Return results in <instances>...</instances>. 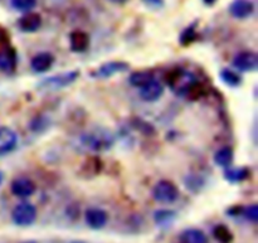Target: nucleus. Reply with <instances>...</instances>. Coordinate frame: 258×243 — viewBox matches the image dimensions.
<instances>
[{"instance_id": "b1692460", "label": "nucleus", "mask_w": 258, "mask_h": 243, "mask_svg": "<svg viewBox=\"0 0 258 243\" xmlns=\"http://www.w3.org/2000/svg\"><path fill=\"white\" fill-rule=\"evenodd\" d=\"M247 174L248 173H247L246 169H229L226 173V179H228L229 181H233V183H237V181L243 180L247 176Z\"/></svg>"}, {"instance_id": "5701e85b", "label": "nucleus", "mask_w": 258, "mask_h": 243, "mask_svg": "<svg viewBox=\"0 0 258 243\" xmlns=\"http://www.w3.org/2000/svg\"><path fill=\"white\" fill-rule=\"evenodd\" d=\"M12 7L19 12H30L37 5V0H10Z\"/></svg>"}, {"instance_id": "0eeeda50", "label": "nucleus", "mask_w": 258, "mask_h": 243, "mask_svg": "<svg viewBox=\"0 0 258 243\" xmlns=\"http://www.w3.org/2000/svg\"><path fill=\"white\" fill-rule=\"evenodd\" d=\"M86 223L92 229H101L107 224L108 214L107 212L101 208H90L86 211L85 214Z\"/></svg>"}, {"instance_id": "f3484780", "label": "nucleus", "mask_w": 258, "mask_h": 243, "mask_svg": "<svg viewBox=\"0 0 258 243\" xmlns=\"http://www.w3.org/2000/svg\"><path fill=\"white\" fill-rule=\"evenodd\" d=\"M181 243H208L206 233L198 228H189L185 229L180 234Z\"/></svg>"}, {"instance_id": "7ed1b4c3", "label": "nucleus", "mask_w": 258, "mask_h": 243, "mask_svg": "<svg viewBox=\"0 0 258 243\" xmlns=\"http://www.w3.org/2000/svg\"><path fill=\"white\" fill-rule=\"evenodd\" d=\"M80 73L78 71H71V72H63L57 76H52V77L45 78L44 81L39 83L38 88L44 91H55L59 88L67 87V86L72 85L76 80L78 78Z\"/></svg>"}, {"instance_id": "6e6552de", "label": "nucleus", "mask_w": 258, "mask_h": 243, "mask_svg": "<svg viewBox=\"0 0 258 243\" xmlns=\"http://www.w3.org/2000/svg\"><path fill=\"white\" fill-rule=\"evenodd\" d=\"M17 134L9 128H0V155H7L17 146Z\"/></svg>"}, {"instance_id": "f03ea898", "label": "nucleus", "mask_w": 258, "mask_h": 243, "mask_svg": "<svg viewBox=\"0 0 258 243\" xmlns=\"http://www.w3.org/2000/svg\"><path fill=\"white\" fill-rule=\"evenodd\" d=\"M196 76L186 71H175L173 75L169 77V85H170L171 90L176 93V95H189L191 90L196 87L197 85Z\"/></svg>"}, {"instance_id": "c756f323", "label": "nucleus", "mask_w": 258, "mask_h": 243, "mask_svg": "<svg viewBox=\"0 0 258 243\" xmlns=\"http://www.w3.org/2000/svg\"><path fill=\"white\" fill-rule=\"evenodd\" d=\"M3 179H4V176H3V173H2V171H0V184L3 183Z\"/></svg>"}, {"instance_id": "2f4dec72", "label": "nucleus", "mask_w": 258, "mask_h": 243, "mask_svg": "<svg viewBox=\"0 0 258 243\" xmlns=\"http://www.w3.org/2000/svg\"><path fill=\"white\" fill-rule=\"evenodd\" d=\"M24 243H35V242H24Z\"/></svg>"}, {"instance_id": "a211bd4d", "label": "nucleus", "mask_w": 258, "mask_h": 243, "mask_svg": "<svg viewBox=\"0 0 258 243\" xmlns=\"http://www.w3.org/2000/svg\"><path fill=\"white\" fill-rule=\"evenodd\" d=\"M154 80L153 73L150 72H144V71H140V72H135L130 76L128 81H130V85L134 86V87H144L145 85H148L149 82Z\"/></svg>"}, {"instance_id": "1a4fd4ad", "label": "nucleus", "mask_w": 258, "mask_h": 243, "mask_svg": "<svg viewBox=\"0 0 258 243\" xmlns=\"http://www.w3.org/2000/svg\"><path fill=\"white\" fill-rule=\"evenodd\" d=\"M254 10V5L251 0H234L229 7V13L237 19H246L251 17Z\"/></svg>"}, {"instance_id": "6ab92c4d", "label": "nucleus", "mask_w": 258, "mask_h": 243, "mask_svg": "<svg viewBox=\"0 0 258 243\" xmlns=\"http://www.w3.org/2000/svg\"><path fill=\"white\" fill-rule=\"evenodd\" d=\"M214 161H216L217 165L219 166H226L231 165L232 161H233V151L231 148H222L214 155Z\"/></svg>"}, {"instance_id": "bb28decb", "label": "nucleus", "mask_w": 258, "mask_h": 243, "mask_svg": "<svg viewBox=\"0 0 258 243\" xmlns=\"http://www.w3.org/2000/svg\"><path fill=\"white\" fill-rule=\"evenodd\" d=\"M229 216H239V214H243V208L242 207H234L228 211Z\"/></svg>"}, {"instance_id": "4468645a", "label": "nucleus", "mask_w": 258, "mask_h": 243, "mask_svg": "<svg viewBox=\"0 0 258 243\" xmlns=\"http://www.w3.org/2000/svg\"><path fill=\"white\" fill-rule=\"evenodd\" d=\"M53 62H54L53 55L50 53L43 52L33 57L32 62H30V67H32V70L35 73H43L50 70V67L53 66Z\"/></svg>"}, {"instance_id": "39448f33", "label": "nucleus", "mask_w": 258, "mask_h": 243, "mask_svg": "<svg viewBox=\"0 0 258 243\" xmlns=\"http://www.w3.org/2000/svg\"><path fill=\"white\" fill-rule=\"evenodd\" d=\"M153 197L160 203H174L179 197V189L169 180H161L154 187Z\"/></svg>"}, {"instance_id": "c85d7f7f", "label": "nucleus", "mask_w": 258, "mask_h": 243, "mask_svg": "<svg viewBox=\"0 0 258 243\" xmlns=\"http://www.w3.org/2000/svg\"><path fill=\"white\" fill-rule=\"evenodd\" d=\"M204 2H206L207 4H213V3L216 2V0H204Z\"/></svg>"}, {"instance_id": "9d476101", "label": "nucleus", "mask_w": 258, "mask_h": 243, "mask_svg": "<svg viewBox=\"0 0 258 243\" xmlns=\"http://www.w3.org/2000/svg\"><path fill=\"white\" fill-rule=\"evenodd\" d=\"M12 193L19 198H28L35 192V186L30 179L18 178L12 183Z\"/></svg>"}, {"instance_id": "4be33fe9", "label": "nucleus", "mask_w": 258, "mask_h": 243, "mask_svg": "<svg viewBox=\"0 0 258 243\" xmlns=\"http://www.w3.org/2000/svg\"><path fill=\"white\" fill-rule=\"evenodd\" d=\"M221 77L222 80L224 81V83H227L228 86H233V87H236V86H238L239 83H241V76L231 70L222 71Z\"/></svg>"}, {"instance_id": "20e7f679", "label": "nucleus", "mask_w": 258, "mask_h": 243, "mask_svg": "<svg viewBox=\"0 0 258 243\" xmlns=\"http://www.w3.org/2000/svg\"><path fill=\"white\" fill-rule=\"evenodd\" d=\"M12 219L19 227L32 226L37 219V209L33 204L23 202V203L14 207L12 212Z\"/></svg>"}, {"instance_id": "7c9ffc66", "label": "nucleus", "mask_w": 258, "mask_h": 243, "mask_svg": "<svg viewBox=\"0 0 258 243\" xmlns=\"http://www.w3.org/2000/svg\"><path fill=\"white\" fill-rule=\"evenodd\" d=\"M72 243H85V242H81V241H77V242H72Z\"/></svg>"}, {"instance_id": "f8f14e48", "label": "nucleus", "mask_w": 258, "mask_h": 243, "mask_svg": "<svg viewBox=\"0 0 258 243\" xmlns=\"http://www.w3.org/2000/svg\"><path fill=\"white\" fill-rule=\"evenodd\" d=\"M128 70V66L123 62H108L101 66L96 72H93V77L96 78H108L112 76L118 75Z\"/></svg>"}, {"instance_id": "423d86ee", "label": "nucleus", "mask_w": 258, "mask_h": 243, "mask_svg": "<svg viewBox=\"0 0 258 243\" xmlns=\"http://www.w3.org/2000/svg\"><path fill=\"white\" fill-rule=\"evenodd\" d=\"M233 66L242 72H251L258 66V57L254 52H241L233 58Z\"/></svg>"}, {"instance_id": "aec40b11", "label": "nucleus", "mask_w": 258, "mask_h": 243, "mask_svg": "<svg viewBox=\"0 0 258 243\" xmlns=\"http://www.w3.org/2000/svg\"><path fill=\"white\" fill-rule=\"evenodd\" d=\"M213 237L219 243H232L233 242V234L231 229L224 224H218L213 228Z\"/></svg>"}, {"instance_id": "412c9836", "label": "nucleus", "mask_w": 258, "mask_h": 243, "mask_svg": "<svg viewBox=\"0 0 258 243\" xmlns=\"http://www.w3.org/2000/svg\"><path fill=\"white\" fill-rule=\"evenodd\" d=\"M174 219H175V213L173 211H168V209H160L154 214V221L160 227L170 226Z\"/></svg>"}, {"instance_id": "2eb2a0df", "label": "nucleus", "mask_w": 258, "mask_h": 243, "mask_svg": "<svg viewBox=\"0 0 258 243\" xmlns=\"http://www.w3.org/2000/svg\"><path fill=\"white\" fill-rule=\"evenodd\" d=\"M15 67H17V55L12 48H7V49L0 52V71L5 73L14 72Z\"/></svg>"}, {"instance_id": "cd10ccee", "label": "nucleus", "mask_w": 258, "mask_h": 243, "mask_svg": "<svg viewBox=\"0 0 258 243\" xmlns=\"http://www.w3.org/2000/svg\"><path fill=\"white\" fill-rule=\"evenodd\" d=\"M110 2H112V3H125L126 0H110Z\"/></svg>"}, {"instance_id": "f257e3e1", "label": "nucleus", "mask_w": 258, "mask_h": 243, "mask_svg": "<svg viewBox=\"0 0 258 243\" xmlns=\"http://www.w3.org/2000/svg\"><path fill=\"white\" fill-rule=\"evenodd\" d=\"M81 141L86 149L95 151V153H100V151L108 150L113 145V136L106 129L97 128L83 134Z\"/></svg>"}, {"instance_id": "ddd939ff", "label": "nucleus", "mask_w": 258, "mask_h": 243, "mask_svg": "<svg viewBox=\"0 0 258 243\" xmlns=\"http://www.w3.org/2000/svg\"><path fill=\"white\" fill-rule=\"evenodd\" d=\"M19 28L25 33H33L37 32L42 25V18L37 13H25L18 22Z\"/></svg>"}, {"instance_id": "9b49d317", "label": "nucleus", "mask_w": 258, "mask_h": 243, "mask_svg": "<svg viewBox=\"0 0 258 243\" xmlns=\"http://www.w3.org/2000/svg\"><path fill=\"white\" fill-rule=\"evenodd\" d=\"M164 87L159 81L154 78L151 82L140 88V97L146 102H154L163 96Z\"/></svg>"}, {"instance_id": "a878e982", "label": "nucleus", "mask_w": 258, "mask_h": 243, "mask_svg": "<svg viewBox=\"0 0 258 243\" xmlns=\"http://www.w3.org/2000/svg\"><path fill=\"white\" fill-rule=\"evenodd\" d=\"M143 2L145 3L148 7L154 8V9H159V8H161L164 5L163 0H143Z\"/></svg>"}, {"instance_id": "393cba45", "label": "nucleus", "mask_w": 258, "mask_h": 243, "mask_svg": "<svg viewBox=\"0 0 258 243\" xmlns=\"http://www.w3.org/2000/svg\"><path fill=\"white\" fill-rule=\"evenodd\" d=\"M243 214L246 216V218L248 221H251L252 223H256L258 219V207L257 204H252L248 208L243 209Z\"/></svg>"}, {"instance_id": "dca6fc26", "label": "nucleus", "mask_w": 258, "mask_h": 243, "mask_svg": "<svg viewBox=\"0 0 258 243\" xmlns=\"http://www.w3.org/2000/svg\"><path fill=\"white\" fill-rule=\"evenodd\" d=\"M71 48L75 52H85L90 44V38H88L87 33L82 32V30H75L71 33Z\"/></svg>"}]
</instances>
